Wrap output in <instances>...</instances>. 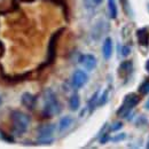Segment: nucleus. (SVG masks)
Returning <instances> with one entry per match:
<instances>
[{"label": "nucleus", "instance_id": "f03ea898", "mask_svg": "<svg viewBox=\"0 0 149 149\" xmlns=\"http://www.w3.org/2000/svg\"><path fill=\"white\" fill-rule=\"evenodd\" d=\"M10 117L13 122V132L15 133V135H21L26 132L30 125V117L26 113L19 110H14L10 113Z\"/></svg>", "mask_w": 149, "mask_h": 149}, {"label": "nucleus", "instance_id": "dca6fc26", "mask_svg": "<svg viewBox=\"0 0 149 149\" xmlns=\"http://www.w3.org/2000/svg\"><path fill=\"white\" fill-rule=\"evenodd\" d=\"M139 91H140V93H142V94H148L149 93V81L148 80L143 81V83L140 85Z\"/></svg>", "mask_w": 149, "mask_h": 149}, {"label": "nucleus", "instance_id": "1a4fd4ad", "mask_svg": "<svg viewBox=\"0 0 149 149\" xmlns=\"http://www.w3.org/2000/svg\"><path fill=\"white\" fill-rule=\"evenodd\" d=\"M132 70H133L132 62L131 61H124L118 68V74H119L120 78H127L132 72Z\"/></svg>", "mask_w": 149, "mask_h": 149}, {"label": "nucleus", "instance_id": "f257e3e1", "mask_svg": "<svg viewBox=\"0 0 149 149\" xmlns=\"http://www.w3.org/2000/svg\"><path fill=\"white\" fill-rule=\"evenodd\" d=\"M44 102H45L44 115L46 117H52L61 112V104L56 97L55 93L52 90L47 88L44 92Z\"/></svg>", "mask_w": 149, "mask_h": 149}, {"label": "nucleus", "instance_id": "393cba45", "mask_svg": "<svg viewBox=\"0 0 149 149\" xmlns=\"http://www.w3.org/2000/svg\"><path fill=\"white\" fill-rule=\"evenodd\" d=\"M147 148H149V141H148V143H147Z\"/></svg>", "mask_w": 149, "mask_h": 149}, {"label": "nucleus", "instance_id": "4468645a", "mask_svg": "<svg viewBox=\"0 0 149 149\" xmlns=\"http://www.w3.org/2000/svg\"><path fill=\"white\" fill-rule=\"evenodd\" d=\"M108 10H109V15L111 19L117 17V5L115 0H108Z\"/></svg>", "mask_w": 149, "mask_h": 149}, {"label": "nucleus", "instance_id": "2eb2a0df", "mask_svg": "<svg viewBox=\"0 0 149 149\" xmlns=\"http://www.w3.org/2000/svg\"><path fill=\"white\" fill-rule=\"evenodd\" d=\"M97 101H99V92H95L88 101V109L91 111L95 108V106H97Z\"/></svg>", "mask_w": 149, "mask_h": 149}, {"label": "nucleus", "instance_id": "6e6552de", "mask_svg": "<svg viewBox=\"0 0 149 149\" xmlns=\"http://www.w3.org/2000/svg\"><path fill=\"white\" fill-rule=\"evenodd\" d=\"M55 126L53 124H46L38 127V135L39 139H51L52 134L54 133Z\"/></svg>", "mask_w": 149, "mask_h": 149}, {"label": "nucleus", "instance_id": "20e7f679", "mask_svg": "<svg viewBox=\"0 0 149 149\" xmlns=\"http://www.w3.org/2000/svg\"><path fill=\"white\" fill-rule=\"evenodd\" d=\"M63 32V29H60L58 31H56L55 33H53V36L51 37L49 44H48V56H47V61L48 63H52L55 58L56 54V45H57V40L61 36V33Z\"/></svg>", "mask_w": 149, "mask_h": 149}, {"label": "nucleus", "instance_id": "a878e982", "mask_svg": "<svg viewBox=\"0 0 149 149\" xmlns=\"http://www.w3.org/2000/svg\"><path fill=\"white\" fill-rule=\"evenodd\" d=\"M1 102H2V100H1V97H0V104H1Z\"/></svg>", "mask_w": 149, "mask_h": 149}, {"label": "nucleus", "instance_id": "9b49d317", "mask_svg": "<svg viewBox=\"0 0 149 149\" xmlns=\"http://www.w3.org/2000/svg\"><path fill=\"white\" fill-rule=\"evenodd\" d=\"M136 37L140 45H148L149 42V32L147 29H139L136 31Z\"/></svg>", "mask_w": 149, "mask_h": 149}, {"label": "nucleus", "instance_id": "4be33fe9", "mask_svg": "<svg viewBox=\"0 0 149 149\" xmlns=\"http://www.w3.org/2000/svg\"><path fill=\"white\" fill-rule=\"evenodd\" d=\"M102 1H103V0H92V2H93L94 5H100Z\"/></svg>", "mask_w": 149, "mask_h": 149}, {"label": "nucleus", "instance_id": "a211bd4d", "mask_svg": "<svg viewBox=\"0 0 149 149\" xmlns=\"http://www.w3.org/2000/svg\"><path fill=\"white\" fill-rule=\"evenodd\" d=\"M125 138H126V134H125V133H120V134H118V135H115V136L111 138L110 140H111L112 142H118V141L124 140Z\"/></svg>", "mask_w": 149, "mask_h": 149}, {"label": "nucleus", "instance_id": "bb28decb", "mask_svg": "<svg viewBox=\"0 0 149 149\" xmlns=\"http://www.w3.org/2000/svg\"><path fill=\"white\" fill-rule=\"evenodd\" d=\"M148 12H149V3H148Z\"/></svg>", "mask_w": 149, "mask_h": 149}, {"label": "nucleus", "instance_id": "f3484780", "mask_svg": "<svg viewBox=\"0 0 149 149\" xmlns=\"http://www.w3.org/2000/svg\"><path fill=\"white\" fill-rule=\"evenodd\" d=\"M108 101V91H104L101 96H99V101H97V106H103L106 102Z\"/></svg>", "mask_w": 149, "mask_h": 149}, {"label": "nucleus", "instance_id": "0eeeda50", "mask_svg": "<svg viewBox=\"0 0 149 149\" xmlns=\"http://www.w3.org/2000/svg\"><path fill=\"white\" fill-rule=\"evenodd\" d=\"M36 101H37L36 96H35L33 94L29 93V92L23 93L22 96H21V102H22V104H23L26 109H29V110L35 109V107H36Z\"/></svg>", "mask_w": 149, "mask_h": 149}, {"label": "nucleus", "instance_id": "423d86ee", "mask_svg": "<svg viewBox=\"0 0 149 149\" xmlns=\"http://www.w3.org/2000/svg\"><path fill=\"white\" fill-rule=\"evenodd\" d=\"M79 62L83 64V67L88 70V71H92L95 69L96 67V58L95 56L92 54H85V55H81L79 58Z\"/></svg>", "mask_w": 149, "mask_h": 149}, {"label": "nucleus", "instance_id": "39448f33", "mask_svg": "<svg viewBox=\"0 0 149 149\" xmlns=\"http://www.w3.org/2000/svg\"><path fill=\"white\" fill-rule=\"evenodd\" d=\"M88 80V76L84 70H76L72 74V85L76 88H81Z\"/></svg>", "mask_w": 149, "mask_h": 149}, {"label": "nucleus", "instance_id": "aec40b11", "mask_svg": "<svg viewBox=\"0 0 149 149\" xmlns=\"http://www.w3.org/2000/svg\"><path fill=\"white\" fill-rule=\"evenodd\" d=\"M130 52H131L130 46H124V47L122 48V55L123 56H127L130 54Z\"/></svg>", "mask_w": 149, "mask_h": 149}, {"label": "nucleus", "instance_id": "6ab92c4d", "mask_svg": "<svg viewBox=\"0 0 149 149\" xmlns=\"http://www.w3.org/2000/svg\"><path fill=\"white\" fill-rule=\"evenodd\" d=\"M123 127V123L122 122H116V123H113L111 125V127H110V130L111 131H118V130H120Z\"/></svg>", "mask_w": 149, "mask_h": 149}, {"label": "nucleus", "instance_id": "412c9836", "mask_svg": "<svg viewBox=\"0 0 149 149\" xmlns=\"http://www.w3.org/2000/svg\"><path fill=\"white\" fill-rule=\"evenodd\" d=\"M108 140H109V134L108 133H104V134H102V138L100 139V142L101 143H106Z\"/></svg>", "mask_w": 149, "mask_h": 149}, {"label": "nucleus", "instance_id": "9d476101", "mask_svg": "<svg viewBox=\"0 0 149 149\" xmlns=\"http://www.w3.org/2000/svg\"><path fill=\"white\" fill-rule=\"evenodd\" d=\"M102 54L104 60H109L112 55V40L111 38H106L102 45Z\"/></svg>", "mask_w": 149, "mask_h": 149}, {"label": "nucleus", "instance_id": "ddd939ff", "mask_svg": "<svg viewBox=\"0 0 149 149\" xmlns=\"http://www.w3.org/2000/svg\"><path fill=\"white\" fill-rule=\"evenodd\" d=\"M80 106V100H79V95L78 94H74L71 95L70 100H69V107L72 111H77L79 109Z\"/></svg>", "mask_w": 149, "mask_h": 149}, {"label": "nucleus", "instance_id": "7ed1b4c3", "mask_svg": "<svg viewBox=\"0 0 149 149\" xmlns=\"http://www.w3.org/2000/svg\"><path fill=\"white\" fill-rule=\"evenodd\" d=\"M140 101V97L136 95L135 93H129L125 95L124 100H123V103L120 106V108L118 109L117 115L119 117H126L129 116V113L131 112L132 108L135 107Z\"/></svg>", "mask_w": 149, "mask_h": 149}, {"label": "nucleus", "instance_id": "f8f14e48", "mask_svg": "<svg viewBox=\"0 0 149 149\" xmlns=\"http://www.w3.org/2000/svg\"><path fill=\"white\" fill-rule=\"evenodd\" d=\"M72 124V118L70 116H64L61 118L60 123H58V131L60 132H63L65 131L68 127H70V125Z\"/></svg>", "mask_w": 149, "mask_h": 149}, {"label": "nucleus", "instance_id": "5701e85b", "mask_svg": "<svg viewBox=\"0 0 149 149\" xmlns=\"http://www.w3.org/2000/svg\"><path fill=\"white\" fill-rule=\"evenodd\" d=\"M146 70H147V71L149 72V60L147 61V62H146Z\"/></svg>", "mask_w": 149, "mask_h": 149}, {"label": "nucleus", "instance_id": "b1692460", "mask_svg": "<svg viewBox=\"0 0 149 149\" xmlns=\"http://www.w3.org/2000/svg\"><path fill=\"white\" fill-rule=\"evenodd\" d=\"M145 107H146V109H147V110H149V99L147 100V102H146V106H145Z\"/></svg>", "mask_w": 149, "mask_h": 149}]
</instances>
